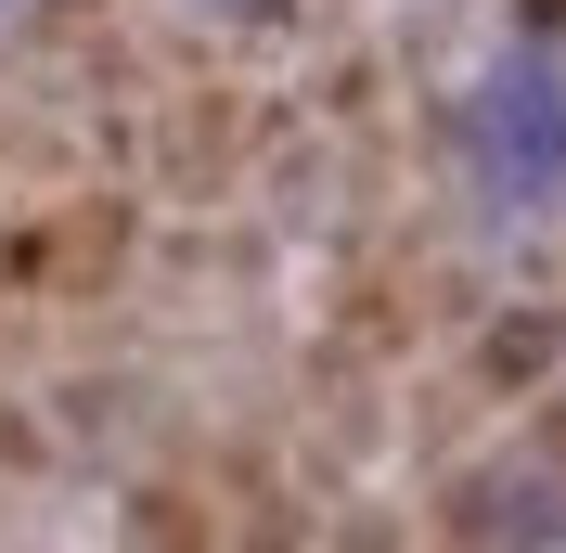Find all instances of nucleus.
<instances>
[{
  "instance_id": "nucleus-1",
  "label": "nucleus",
  "mask_w": 566,
  "mask_h": 553,
  "mask_svg": "<svg viewBox=\"0 0 566 553\" xmlns=\"http://www.w3.org/2000/svg\"><path fill=\"white\" fill-rule=\"evenodd\" d=\"M129 244H142V207H129V194L27 207V219H0V283H13V296H77V283L129 271Z\"/></svg>"
},
{
  "instance_id": "nucleus-2",
  "label": "nucleus",
  "mask_w": 566,
  "mask_h": 553,
  "mask_svg": "<svg viewBox=\"0 0 566 553\" xmlns=\"http://www.w3.org/2000/svg\"><path fill=\"white\" fill-rule=\"evenodd\" d=\"M554 374H566V310L554 296H515V310H490L463 335V386L476 399H541Z\"/></svg>"
},
{
  "instance_id": "nucleus-4",
  "label": "nucleus",
  "mask_w": 566,
  "mask_h": 553,
  "mask_svg": "<svg viewBox=\"0 0 566 553\" xmlns=\"http://www.w3.org/2000/svg\"><path fill=\"white\" fill-rule=\"evenodd\" d=\"M0 463H52V425H27V399H0Z\"/></svg>"
},
{
  "instance_id": "nucleus-3",
  "label": "nucleus",
  "mask_w": 566,
  "mask_h": 553,
  "mask_svg": "<svg viewBox=\"0 0 566 553\" xmlns=\"http://www.w3.org/2000/svg\"><path fill=\"white\" fill-rule=\"evenodd\" d=\"M129 553H232V489L219 477H142L129 489Z\"/></svg>"
}]
</instances>
